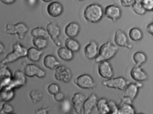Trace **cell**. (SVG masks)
<instances>
[{
    "instance_id": "obj_44",
    "label": "cell",
    "mask_w": 153,
    "mask_h": 114,
    "mask_svg": "<svg viewBox=\"0 0 153 114\" xmlns=\"http://www.w3.org/2000/svg\"><path fill=\"white\" fill-rule=\"evenodd\" d=\"M28 4L31 6H33L35 5L37 2V0H27Z\"/></svg>"
},
{
    "instance_id": "obj_49",
    "label": "cell",
    "mask_w": 153,
    "mask_h": 114,
    "mask_svg": "<svg viewBox=\"0 0 153 114\" xmlns=\"http://www.w3.org/2000/svg\"><path fill=\"white\" fill-rule=\"evenodd\" d=\"M69 114V113H68V114Z\"/></svg>"
},
{
    "instance_id": "obj_9",
    "label": "cell",
    "mask_w": 153,
    "mask_h": 114,
    "mask_svg": "<svg viewBox=\"0 0 153 114\" xmlns=\"http://www.w3.org/2000/svg\"><path fill=\"white\" fill-rule=\"evenodd\" d=\"M23 71L25 75L28 77L36 76L37 78L42 79L45 78L46 75L45 70L34 64L26 65L24 67Z\"/></svg>"
},
{
    "instance_id": "obj_10",
    "label": "cell",
    "mask_w": 153,
    "mask_h": 114,
    "mask_svg": "<svg viewBox=\"0 0 153 114\" xmlns=\"http://www.w3.org/2000/svg\"><path fill=\"white\" fill-rule=\"evenodd\" d=\"M26 77L24 71L20 70H16L13 75L10 84L7 88L15 90L20 89L26 84Z\"/></svg>"
},
{
    "instance_id": "obj_20",
    "label": "cell",
    "mask_w": 153,
    "mask_h": 114,
    "mask_svg": "<svg viewBox=\"0 0 153 114\" xmlns=\"http://www.w3.org/2000/svg\"><path fill=\"white\" fill-rule=\"evenodd\" d=\"M96 107L100 114H110L111 111V101H108V100L105 98H102L97 100Z\"/></svg>"
},
{
    "instance_id": "obj_2",
    "label": "cell",
    "mask_w": 153,
    "mask_h": 114,
    "mask_svg": "<svg viewBox=\"0 0 153 114\" xmlns=\"http://www.w3.org/2000/svg\"><path fill=\"white\" fill-rule=\"evenodd\" d=\"M118 51L117 46L110 41L106 42L99 48L98 55L94 59L95 62L99 63L102 61H109L116 56Z\"/></svg>"
},
{
    "instance_id": "obj_48",
    "label": "cell",
    "mask_w": 153,
    "mask_h": 114,
    "mask_svg": "<svg viewBox=\"0 0 153 114\" xmlns=\"http://www.w3.org/2000/svg\"><path fill=\"white\" fill-rule=\"evenodd\" d=\"M16 114V113H10V114Z\"/></svg>"
},
{
    "instance_id": "obj_31",
    "label": "cell",
    "mask_w": 153,
    "mask_h": 114,
    "mask_svg": "<svg viewBox=\"0 0 153 114\" xmlns=\"http://www.w3.org/2000/svg\"><path fill=\"white\" fill-rule=\"evenodd\" d=\"M29 98L32 103L37 104L42 99L43 94L40 90H33L29 92Z\"/></svg>"
},
{
    "instance_id": "obj_18",
    "label": "cell",
    "mask_w": 153,
    "mask_h": 114,
    "mask_svg": "<svg viewBox=\"0 0 153 114\" xmlns=\"http://www.w3.org/2000/svg\"><path fill=\"white\" fill-rule=\"evenodd\" d=\"M97 97L95 93H92L85 99L83 104V114H91L96 107Z\"/></svg>"
},
{
    "instance_id": "obj_14",
    "label": "cell",
    "mask_w": 153,
    "mask_h": 114,
    "mask_svg": "<svg viewBox=\"0 0 153 114\" xmlns=\"http://www.w3.org/2000/svg\"><path fill=\"white\" fill-rule=\"evenodd\" d=\"M104 15L108 19L115 22L121 17L122 10L117 5H109L105 9Z\"/></svg>"
},
{
    "instance_id": "obj_42",
    "label": "cell",
    "mask_w": 153,
    "mask_h": 114,
    "mask_svg": "<svg viewBox=\"0 0 153 114\" xmlns=\"http://www.w3.org/2000/svg\"><path fill=\"white\" fill-rule=\"evenodd\" d=\"M0 1L2 3L6 5H11L16 1V0H0Z\"/></svg>"
},
{
    "instance_id": "obj_40",
    "label": "cell",
    "mask_w": 153,
    "mask_h": 114,
    "mask_svg": "<svg viewBox=\"0 0 153 114\" xmlns=\"http://www.w3.org/2000/svg\"><path fill=\"white\" fill-rule=\"evenodd\" d=\"M121 5L124 7H131L135 2V0H120Z\"/></svg>"
},
{
    "instance_id": "obj_28",
    "label": "cell",
    "mask_w": 153,
    "mask_h": 114,
    "mask_svg": "<svg viewBox=\"0 0 153 114\" xmlns=\"http://www.w3.org/2000/svg\"><path fill=\"white\" fill-rule=\"evenodd\" d=\"M128 36L130 39L134 42L139 41L143 38L142 31L138 27H133L129 31Z\"/></svg>"
},
{
    "instance_id": "obj_13",
    "label": "cell",
    "mask_w": 153,
    "mask_h": 114,
    "mask_svg": "<svg viewBox=\"0 0 153 114\" xmlns=\"http://www.w3.org/2000/svg\"><path fill=\"white\" fill-rule=\"evenodd\" d=\"M142 86V83L139 82L128 84L124 90L123 97L128 98L133 101L137 96L140 88Z\"/></svg>"
},
{
    "instance_id": "obj_8",
    "label": "cell",
    "mask_w": 153,
    "mask_h": 114,
    "mask_svg": "<svg viewBox=\"0 0 153 114\" xmlns=\"http://www.w3.org/2000/svg\"><path fill=\"white\" fill-rule=\"evenodd\" d=\"M128 81L123 76L112 77L102 82V85L110 89L124 90L128 84Z\"/></svg>"
},
{
    "instance_id": "obj_22",
    "label": "cell",
    "mask_w": 153,
    "mask_h": 114,
    "mask_svg": "<svg viewBox=\"0 0 153 114\" xmlns=\"http://www.w3.org/2000/svg\"><path fill=\"white\" fill-rule=\"evenodd\" d=\"M43 53V50L38 49L35 47H31L27 49L26 57L29 61L36 63L41 60Z\"/></svg>"
},
{
    "instance_id": "obj_12",
    "label": "cell",
    "mask_w": 153,
    "mask_h": 114,
    "mask_svg": "<svg viewBox=\"0 0 153 114\" xmlns=\"http://www.w3.org/2000/svg\"><path fill=\"white\" fill-rule=\"evenodd\" d=\"M85 96L81 92L75 93L71 99L72 108L76 114H83V104Z\"/></svg>"
},
{
    "instance_id": "obj_3",
    "label": "cell",
    "mask_w": 153,
    "mask_h": 114,
    "mask_svg": "<svg viewBox=\"0 0 153 114\" xmlns=\"http://www.w3.org/2000/svg\"><path fill=\"white\" fill-rule=\"evenodd\" d=\"M27 49L21 43L16 42L12 46V51L1 61V64L7 65L17 61L21 58L27 57Z\"/></svg>"
},
{
    "instance_id": "obj_36",
    "label": "cell",
    "mask_w": 153,
    "mask_h": 114,
    "mask_svg": "<svg viewBox=\"0 0 153 114\" xmlns=\"http://www.w3.org/2000/svg\"><path fill=\"white\" fill-rule=\"evenodd\" d=\"M14 107L8 102H4L1 108V114H8L13 113L14 111Z\"/></svg>"
},
{
    "instance_id": "obj_7",
    "label": "cell",
    "mask_w": 153,
    "mask_h": 114,
    "mask_svg": "<svg viewBox=\"0 0 153 114\" xmlns=\"http://www.w3.org/2000/svg\"><path fill=\"white\" fill-rule=\"evenodd\" d=\"M46 30L54 44L57 47H61L62 44L59 39L61 30L59 24L54 22H50L46 26Z\"/></svg>"
},
{
    "instance_id": "obj_47",
    "label": "cell",
    "mask_w": 153,
    "mask_h": 114,
    "mask_svg": "<svg viewBox=\"0 0 153 114\" xmlns=\"http://www.w3.org/2000/svg\"><path fill=\"white\" fill-rule=\"evenodd\" d=\"M143 114V113H137V114Z\"/></svg>"
},
{
    "instance_id": "obj_43",
    "label": "cell",
    "mask_w": 153,
    "mask_h": 114,
    "mask_svg": "<svg viewBox=\"0 0 153 114\" xmlns=\"http://www.w3.org/2000/svg\"><path fill=\"white\" fill-rule=\"evenodd\" d=\"M6 49H5V46L2 42H1L0 43V53L1 55H2L4 52H5Z\"/></svg>"
},
{
    "instance_id": "obj_38",
    "label": "cell",
    "mask_w": 153,
    "mask_h": 114,
    "mask_svg": "<svg viewBox=\"0 0 153 114\" xmlns=\"http://www.w3.org/2000/svg\"><path fill=\"white\" fill-rule=\"evenodd\" d=\"M47 91L50 94L54 95L60 91V87L58 84L52 83L47 87Z\"/></svg>"
},
{
    "instance_id": "obj_45",
    "label": "cell",
    "mask_w": 153,
    "mask_h": 114,
    "mask_svg": "<svg viewBox=\"0 0 153 114\" xmlns=\"http://www.w3.org/2000/svg\"><path fill=\"white\" fill-rule=\"evenodd\" d=\"M42 1H43V2L47 3V2H51V1H52L53 0H42Z\"/></svg>"
},
{
    "instance_id": "obj_46",
    "label": "cell",
    "mask_w": 153,
    "mask_h": 114,
    "mask_svg": "<svg viewBox=\"0 0 153 114\" xmlns=\"http://www.w3.org/2000/svg\"><path fill=\"white\" fill-rule=\"evenodd\" d=\"M77 1H84V0H77Z\"/></svg>"
},
{
    "instance_id": "obj_33",
    "label": "cell",
    "mask_w": 153,
    "mask_h": 114,
    "mask_svg": "<svg viewBox=\"0 0 153 114\" xmlns=\"http://www.w3.org/2000/svg\"><path fill=\"white\" fill-rule=\"evenodd\" d=\"M0 77L1 79L3 78H10L13 76L12 72L10 69L8 67L7 65H0Z\"/></svg>"
},
{
    "instance_id": "obj_16",
    "label": "cell",
    "mask_w": 153,
    "mask_h": 114,
    "mask_svg": "<svg viewBox=\"0 0 153 114\" xmlns=\"http://www.w3.org/2000/svg\"><path fill=\"white\" fill-rule=\"evenodd\" d=\"M114 42L117 46L124 47L128 49H132V45L129 43L128 40L127 35L122 30H118L114 34Z\"/></svg>"
},
{
    "instance_id": "obj_1",
    "label": "cell",
    "mask_w": 153,
    "mask_h": 114,
    "mask_svg": "<svg viewBox=\"0 0 153 114\" xmlns=\"http://www.w3.org/2000/svg\"><path fill=\"white\" fill-rule=\"evenodd\" d=\"M104 15L102 6L97 3L90 4L84 10V18L88 23L96 24L100 22Z\"/></svg>"
},
{
    "instance_id": "obj_30",
    "label": "cell",
    "mask_w": 153,
    "mask_h": 114,
    "mask_svg": "<svg viewBox=\"0 0 153 114\" xmlns=\"http://www.w3.org/2000/svg\"><path fill=\"white\" fill-rule=\"evenodd\" d=\"M118 114H135V109L131 104L121 102Z\"/></svg>"
},
{
    "instance_id": "obj_35",
    "label": "cell",
    "mask_w": 153,
    "mask_h": 114,
    "mask_svg": "<svg viewBox=\"0 0 153 114\" xmlns=\"http://www.w3.org/2000/svg\"><path fill=\"white\" fill-rule=\"evenodd\" d=\"M131 7H132L133 11L137 15H145L146 12V10L142 7V5L138 2L135 1Z\"/></svg>"
},
{
    "instance_id": "obj_41",
    "label": "cell",
    "mask_w": 153,
    "mask_h": 114,
    "mask_svg": "<svg viewBox=\"0 0 153 114\" xmlns=\"http://www.w3.org/2000/svg\"><path fill=\"white\" fill-rule=\"evenodd\" d=\"M49 108L47 107H42L35 111L34 114H50Z\"/></svg>"
},
{
    "instance_id": "obj_23",
    "label": "cell",
    "mask_w": 153,
    "mask_h": 114,
    "mask_svg": "<svg viewBox=\"0 0 153 114\" xmlns=\"http://www.w3.org/2000/svg\"><path fill=\"white\" fill-rule=\"evenodd\" d=\"M59 61L57 58L53 55L48 54L43 59V65L44 66L50 70L55 69L58 66L60 65Z\"/></svg>"
},
{
    "instance_id": "obj_29",
    "label": "cell",
    "mask_w": 153,
    "mask_h": 114,
    "mask_svg": "<svg viewBox=\"0 0 153 114\" xmlns=\"http://www.w3.org/2000/svg\"><path fill=\"white\" fill-rule=\"evenodd\" d=\"M30 34L33 38H43L48 39L49 37L46 29L40 26L33 28L31 30Z\"/></svg>"
},
{
    "instance_id": "obj_37",
    "label": "cell",
    "mask_w": 153,
    "mask_h": 114,
    "mask_svg": "<svg viewBox=\"0 0 153 114\" xmlns=\"http://www.w3.org/2000/svg\"><path fill=\"white\" fill-rule=\"evenodd\" d=\"M61 108L62 112L65 114H68L72 108V105L71 102L68 100L65 99L62 101L61 104Z\"/></svg>"
},
{
    "instance_id": "obj_34",
    "label": "cell",
    "mask_w": 153,
    "mask_h": 114,
    "mask_svg": "<svg viewBox=\"0 0 153 114\" xmlns=\"http://www.w3.org/2000/svg\"><path fill=\"white\" fill-rule=\"evenodd\" d=\"M135 1L140 3L146 11L153 10V0H135Z\"/></svg>"
},
{
    "instance_id": "obj_26",
    "label": "cell",
    "mask_w": 153,
    "mask_h": 114,
    "mask_svg": "<svg viewBox=\"0 0 153 114\" xmlns=\"http://www.w3.org/2000/svg\"><path fill=\"white\" fill-rule=\"evenodd\" d=\"M132 60L136 66L141 67L146 62L147 56L146 54L142 51H137L132 55Z\"/></svg>"
},
{
    "instance_id": "obj_27",
    "label": "cell",
    "mask_w": 153,
    "mask_h": 114,
    "mask_svg": "<svg viewBox=\"0 0 153 114\" xmlns=\"http://www.w3.org/2000/svg\"><path fill=\"white\" fill-rule=\"evenodd\" d=\"M65 46L73 52H77L80 49V43L74 38H68L65 41Z\"/></svg>"
},
{
    "instance_id": "obj_4",
    "label": "cell",
    "mask_w": 153,
    "mask_h": 114,
    "mask_svg": "<svg viewBox=\"0 0 153 114\" xmlns=\"http://www.w3.org/2000/svg\"><path fill=\"white\" fill-rule=\"evenodd\" d=\"M29 31V27L26 24L23 22H19L17 24H7L5 25L4 32L10 35H18L19 39L23 40Z\"/></svg>"
},
{
    "instance_id": "obj_19",
    "label": "cell",
    "mask_w": 153,
    "mask_h": 114,
    "mask_svg": "<svg viewBox=\"0 0 153 114\" xmlns=\"http://www.w3.org/2000/svg\"><path fill=\"white\" fill-rule=\"evenodd\" d=\"M47 12L51 17L57 18L62 15L64 8L62 4L59 1H54L48 4L47 7Z\"/></svg>"
},
{
    "instance_id": "obj_11",
    "label": "cell",
    "mask_w": 153,
    "mask_h": 114,
    "mask_svg": "<svg viewBox=\"0 0 153 114\" xmlns=\"http://www.w3.org/2000/svg\"><path fill=\"white\" fill-rule=\"evenodd\" d=\"M97 72L100 77L105 80L112 78L114 75L112 66L109 61H102L99 63Z\"/></svg>"
},
{
    "instance_id": "obj_25",
    "label": "cell",
    "mask_w": 153,
    "mask_h": 114,
    "mask_svg": "<svg viewBox=\"0 0 153 114\" xmlns=\"http://www.w3.org/2000/svg\"><path fill=\"white\" fill-rule=\"evenodd\" d=\"M58 57L62 60L65 61H70L74 57V52L66 47H60L57 51Z\"/></svg>"
},
{
    "instance_id": "obj_24",
    "label": "cell",
    "mask_w": 153,
    "mask_h": 114,
    "mask_svg": "<svg viewBox=\"0 0 153 114\" xmlns=\"http://www.w3.org/2000/svg\"><path fill=\"white\" fill-rule=\"evenodd\" d=\"M0 101L4 102H8L15 98V90L9 88L0 89Z\"/></svg>"
},
{
    "instance_id": "obj_5",
    "label": "cell",
    "mask_w": 153,
    "mask_h": 114,
    "mask_svg": "<svg viewBox=\"0 0 153 114\" xmlns=\"http://www.w3.org/2000/svg\"><path fill=\"white\" fill-rule=\"evenodd\" d=\"M75 84L82 89L94 90L96 87V83L93 77L88 74L79 75L74 79Z\"/></svg>"
},
{
    "instance_id": "obj_32",
    "label": "cell",
    "mask_w": 153,
    "mask_h": 114,
    "mask_svg": "<svg viewBox=\"0 0 153 114\" xmlns=\"http://www.w3.org/2000/svg\"><path fill=\"white\" fill-rule=\"evenodd\" d=\"M32 42L35 48L41 50L46 49L49 43L48 39L43 38H33Z\"/></svg>"
},
{
    "instance_id": "obj_6",
    "label": "cell",
    "mask_w": 153,
    "mask_h": 114,
    "mask_svg": "<svg viewBox=\"0 0 153 114\" xmlns=\"http://www.w3.org/2000/svg\"><path fill=\"white\" fill-rule=\"evenodd\" d=\"M54 77L59 82L68 83L72 79V72L67 66L60 65L54 69Z\"/></svg>"
},
{
    "instance_id": "obj_17",
    "label": "cell",
    "mask_w": 153,
    "mask_h": 114,
    "mask_svg": "<svg viewBox=\"0 0 153 114\" xmlns=\"http://www.w3.org/2000/svg\"><path fill=\"white\" fill-rule=\"evenodd\" d=\"M98 51L97 43L95 41L91 40L84 48V55L88 59H95L98 55Z\"/></svg>"
},
{
    "instance_id": "obj_39",
    "label": "cell",
    "mask_w": 153,
    "mask_h": 114,
    "mask_svg": "<svg viewBox=\"0 0 153 114\" xmlns=\"http://www.w3.org/2000/svg\"><path fill=\"white\" fill-rule=\"evenodd\" d=\"M53 98L55 101L61 102L65 100V95L62 92L60 91L53 95Z\"/></svg>"
},
{
    "instance_id": "obj_21",
    "label": "cell",
    "mask_w": 153,
    "mask_h": 114,
    "mask_svg": "<svg viewBox=\"0 0 153 114\" xmlns=\"http://www.w3.org/2000/svg\"><path fill=\"white\" fill-rule=\"evenodd\" d=\"M80 26L77 22L69 23L65 27V34L68 38H74L77 37L80 32Z\"/></svg>"
},
{
    "instance_id": "obj_15",
    "label": "cell",
    "mask_w": 153,
    "mask_h": 114,
    "mask_svg": "<svg viewBox=\"0 0 153 114\" xmlns=\"http://www.w3.org/2000/svg\"><path fill=\"white\" fill-rule=\"evenodd\" d=\"M130 75L132 80L136 82H142L147 81L149 76L146 72L140 67L135 66L130 71Z\"/></svg>"
}]
</instances>
